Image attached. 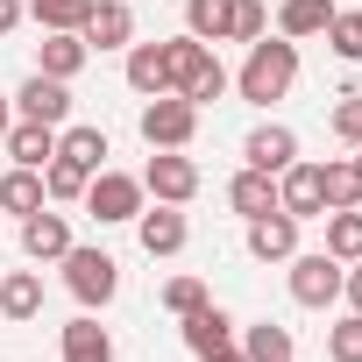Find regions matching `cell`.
<instances>
[{"mask_svg": "<svg viewBox=\"0 0 362 362\" xmlns=\"http://www.w3.org/2000/svg\"><path fill=\"white\" fill-rule=\"evenodd\" d=\"M291 78H298V43L277 36V43H249V64H242L235 93H242L249 107H270V100L291 93Z\"/></svg>", "mask_w": 362, "mask_h": 362, "instance_id": "obj_1", "label": "cell"}, {"mask_svg": "<svg viewBox=\"0 0 362 362\" xmlns=\"http://www.w3.org/2000/svg\"><path fill=\"white\" fill-rule=\"evenodd\" d=\"M163 57H170V93H177V100L206 107V100H221V93H228V71H221V57H214L199 36H170V43H163Z\"/></svg>", "mask_w": 362, "mask_h": 362, "instance_id": "obj_2", "label": "cell"}, {"mask_svg": "<svg viewBox=\"0 0 362 362\" xmlns=\"http://www.w3.org/2000/svg\"><path fill=\"white\" fill-rule=\"evenodd\" d=\"M64 284H71V298L86 305V313H100L114 291H121V263L107 256V249H64Z\"/></svg>", "mask_w": 362, "mask_h": 362, "instance_id": "obj_3", "label": "cell"}, {"mask_svg": "<svg viewBox=\"0 0 362 362\" xmlns=\"http://www.w3.org/2000/svg\"><path fill=\"white\" fill-rule=\"evenodd\" d=\"M192 128H199V107L177 100V93H156V100L142 107V142H149V149H185Z\"/></svg>", "mask_w": 362, "mask_h": 362, "instance_id": "obj_4", "label": "cell"}, {"mask_svg": "<svg viewBox=\"0 0 362 362\" xmlns=\"http://www.w3.org/2000/svg\"><path fill=\"white\" fill-rule=\"evenodd\" d=\"M142 192H156V206H185L199 192V163L192 156H177V149H156L142 163Z\"/></svg>", "mask_w": 362, "mask_h": 362, "instance_id": "obj_5", "label": "cell"}, {"mask_svg": "<svg viewBox=\"0 0 362 362\" xmlns=\"http://www.w3.org/2000/svg\"><path fill=\"white\" fill-rule=\"evenodd\" d=\"M86 214L107 228V221H135L142 214V177H121V170H93L86 185Z\"/></svg>", "mask_w": 362, "mask_h": 362, "instance_id": "obj_6", "label": "cell"}, {"mask_svg": "<svg viewBox=\"0 0 362 362\" xmlns=\"http://www.w3.org/2000/svg\"><path fill=\"white\" fill-rule=\"evenodd\" d=\"M291 298L298 305H334L341 298V263L327 256V249H313V256H291Z\"/></svg>", "mask_w": 362, "mask_h": 362, "instance_id": "obj_7", "label": "cell"}, {"mask_svg": "<svg viewBox=\"0 0 362 362\" xmlns=\"http://www.w3.org/2000/svg\"><path fill=\"white\" fill-rule=\"evenodd\" d=\"M277 206L291 221H327V185H320V163H291L277 170Z\"/></svg>", "mask_w": 362, "mask_h": 362, "instance_id": "obj_8", "label": "cell"}, {"mask_svg": "<svg viewBox=\"0 0 362 362\" xmlns=\"http://www.w3.org/2000/svg\"><path fill=\"white\" fill-rule=\"evenodd\" d=\"M15 114H22V121H50V128H64V121H71V86L36 71V78H22V93H15Z\"/></svg>", "mask_w": 362, "mask_h": 362, "instance_id": "obj_9", "label": "cell"}, {"mask_svg": "<svg viewBox=\"0 0 362 362\" xmlns=\"http://www.w3.org/2000/svg\"><path fill=\"white\" fill-rule=\"evenodd\" d=\"M298 228H305V221H291L284 206H277V214H256V221H249V256H256V263H291V256H298Z\"/></svg>", "mask_w": 362, "mask_h": 362, "instance_id": "obj_10", "label": "cell"}, {"mask_svg": "<svg viewBox=\"0 0 362 362\" xmlns=\"http://www.w3.org/2000/svg\"><path fill=\"white\" fill-rule=\"evenodd\" d=\"M78 36H86V50H128L135 43V8H128V0H100Z\"/></svg>", "mask_w": 362, "mask_h": 362, "instance_id": "obj_11", "label": "cell"}, {"mask_svg": "<svg viewBox=\"0 0 362 362\" xmlns=\"http://www.w3.org/2000/svg\"><path fill=\"white\" fill-rule=\"evenodd\" d=\"M242 156H249V170H270V177H277V170L298 163V135H291L284 121H263V128L242 142Z\"/></svg>", "mask_w": 362, "mask_h": 362, "instance_id": "obj_12", "label": "cell"}, {"mask_svg": "<svg viewBox=\"0 0 362 362\" xmlns=\"http://www.w3.org/2000/svg\"><path fill=\"white\" fill-rule=\"evenodd\" d=\"M64 249H71V228H64V214L36 206V214L22 221V256H29V263H64Z\"/></svg>", "mask_w": 362, "mask_h": 362, "instance_id": "obj_13", "label": "cell"}, {"mask_svg": "<svg viewBox=\"0 0 362 362\" xmlns=\"http://www.w3.org/2000/svg\"><path fill=\"white\" fill-rule=\"evenodd\" d=\"M185 348H192L199 362H206V355H228V348H235V320H228L214 298L192 305V313H185Z\"/></svg>", "mask_w": 362, "mask_h": 362, "instance_id": "obj_14", "label": "cell"}, {"mask_svg": "<svg viewBox=\"0 0 362 362\" xmlns=\"http://www.w3.org/2000/svg\"><path fill=\"white\" fill-rule=\"evenodd\" d=\"M86 57H93V50H86V36H71V29H50V36H43V50H36V71L71 86V78L86 71Z\"/></svg>", "mask_w": 362, "mask_h": 362, "instance_id": "obj_15", "label": "cell"}, {"mask_svg": "<svg viewBox=\"0 0 362 362\" xmlns=\"http://www.w3.org/2000/svg\"><path fill=\"white\" fill-rule=\"evenodd\" d=\"M0 142H8V156H15L22 170H43V163L57 156V128H50V121H15Z\"/></svg>", "mask_w": 362, "mask_h": 362, "instance_id": "obj_16", "label": "cell"}, {"mask_svg": "<svg viewBox=\"0 0 362 362\" xmlns=\"http://www.w3.org/2000/svg\"><path fill=\"white\" fill-rule=\"evenodd\" d=\"M135 235H142V256H177V249H185V214H177V206L135 214Z\"/></svg>", "mask_w": 362, "mask_h": 362, "instance_id": "obj_17", "label": "cell"}, {"mask_svg": "<svg viewBox=\"0 0 362 362\" xmlns=\"http://www.w3.org/2000/svg\"><path fill=\"white\" fill-rule=\"evenodd\" d=\"M128 86H135L142 100L170 93V57H163V43H128Z\"/></svg>", "mask_w": 362, "mask_h": 362, "instance_id": "obj_18", "label": "cell"}, {"mask_svg": "<svg viewBox=\"0 0 362 362\" xmlns=\"http://www.w3.org/2000/svg\"><path fill=\"white\" fill-rule=\"evenodd\" d=\"M57 156H64V163H78V170H107V128H93V121L57 128Z\"/></svg>", "mask_w": 362, "mask_h": 362, "instance_id": "obj_19", "label": "cell"}, {"mask_svg": "<svg viewBox=\"0 0 362 362\" xmlns=\"http://www.w3.org/2000/svg\"><path fill=\"white\" fill-rule=\"evenodd\" d=\"M64 362H114V334H107L93 313H78V320L64 327Z\"/></svg>", "mask_w": 362, "mask_h": 362, "instance_id": "obj_20", "label": "cell"}, {"mask_svg": "<svg viewBox=\"0 0 362 362\" xmlns=\"http://www.w3.org/2000/svg\"><path fill=\"white\" fill-rule=\"evenodd\" d=\"M228 206H235L242 221H256V214H277V177H270V170H242L235 185H228Z\"/></svg>", "mask_w": 362, "mask_h": 362, "instance_id": "obj_21", "label": "cell"}, {"mask_svg": "<svg viewBox=\"0 0 362 362\" xmlns=\"http://www.w3.org/2000/svg\"><path fill=\"white\" fill-rule=\"evenodd\" d=\"M327 22H334V0H284L277 8V36H327Z\"/></svg>", "mask_w": 362, "mask_h": 362, "instance_id": "obj_22", "label": "cell"}, {"mask_svg": "<svg viewBox=\"0 0 362 362\" xmlns=\"http://www.w3.org/2000/svg\"><path fill=\"white\" fill-rule=\"evenodd\" d=\"M0 313L8 320H36L43 313V277L36 270H8L0 277Z\"/></svg>", "mask_w": 362, "mask_h": 362, "instance_id": "obj_23", "label": "cell"}, {"mask_svg": "<svg viewBox=\"0 0 362 362\" xmlns=\"http://www.w3.org/2000/svg\"><path fill=\"white\" fill-rule=\"evenodd\" d=\"M228 22H235V0H185V36L228 43Z\"/></svg>", "mask_w": 362, "mask_h": 362, "instance_id": "obj_24", "label": "cell"}, {"mask_svg": "<svg viewBox=\"0 0 362 362\" xmlns=\"http://www.w3.org/2000/svg\"><path fill=\"white\" fill-rule=\"evenodd\" d=\"M0 206H8V214H22V221H29V214L43 206V170H22V163H15L8 177H0Z\"/></svg>", "mask_w": 362, "mask_h": 362, "instance_id": "obj_25", "label": "cell"}, {"mask_svg": "<svg viewBox=\"0 0 362 362\" xmlns=\"http://www.w3.org/2000/svg\"><path fill=\"white\" fill-rule=\"evenodd\" d=\"M242 355H249V362H291V327L256 320V327L242 334Z\"/></svg>", "mask_w": 362, "mask_h": 362, "instance_id": "obj_26", "label": "cell"}, {"mask_svg": "<svg viewBox=\"0 0 362 362\" xmlns=\"http://www.w3.org/2000/svg\"><path fill=\"white\" fill-rule=\"evenodd\" d=\"M93 8H100V0H29V15H36L43 36H50V29H71V36H78Z\"/></svg>", "mask_w": 362, "mask_h": 362, "instance_id": "obj_27", "label": "cell"}, {"mask_svg": "<svg viewBox=\"0 0 362 362\" xmlns=\"http://www.w3.org/2000/svg\"><path fill=\"white\" fill-rule=\"evenodd\" d=\"M86 185H93V170H78V163H64V156L43 163V199L71 206V199H86Z\"/></svg>", "mask_w": 362, "mask_h": 362, "instance_id": "obj_28", "label": "cell"}, {"mask_svg": "<svg viewBox=\"0 0 362 362\" xmlns=\"http://www.w3.org/2000/svg\"><path fill=\"white\" fill-rule=\"evenodd\" d=\"M327 256L334 263H362V214H327Z\"/></svg>", "mask_w": 362, "mask_h": 362, "instance_id": "obj_29", "label": "cell"}, {"mask_svg": "<svg viewBox=\"0 0 362 362\" xmlns=\"http://www.w3.org/2000/svg\"><path fill=\"white\" fill-rule=\"evenodd\" d=\"M320 185H327V214L362 206V177H355V163H320Z\"/></svg>", "mask_w": 362, "mask_h": 362, "instance_id": "obj_30", "label": "cell"}, {"mask_svg": "<svg viewBox=\"0 0 362 362\" xmlns=\"http://www.w3.org/2000/svg\"><path fill=\"white\" fill-rule=\"evenodd\" d=\"M270 15H263V0H235V22H228V43H263Z\"/></svg>", "mask_w": 362, "mask_h": 362, "instance_id": "obj_31", "label": "cell"}, {"mask_svg": "<svg viewBox=\"0 0 362 362\" xmlns=\"http://www.w3.org/2000/svg\"><path fill=\"white\" fill-rule=\"evenodd\" d=\"M327 43H334L341 64H355V57H362V15H334V22H327Z\"/></svg>", "mask_w": 362, "mask_h": 362, "instance_id": "obj_32", "label": "cell"}, {"mask_svg": "<svg viewBox=\"0 0 362 362\" xmlns=\"http://www.w3.org/2000/svg\"><path fill=\"white\" fill-rule=\"evenodd\" d=\"M327 355L334 362H362V313H348L341 327H327Z\"/></svg>", "mask_w": 362, "mask_h": 362, "instance_id": "obj_33", "label": "cell"}, {"mask_svg": "<svg viewBox=\"0 0 362 362\" xmlns=\"http://www.w3.org/2000/svg\"><path fill=\"white\" fill-rule=\"evenodd\" d=\"M163 305H170L177 320H185L192 305H206V284H199V277H170V284H163Z\"/></svg>", "mask_w": 362, "mask_h": 362, "instance_id": "obj_34", "label": "cell"}, {"mask_svg": "<svg viewBox=\"0 0 362 362\" xmlns=\"http://www.w3.org/2000/svg\"><path fill=\"white\" fill-rule=\"evenodd\" d=\"M334 135L355 149L362 142V93H341V107H334Z\"/></svg>", "mask_w": 362, "mask_h": 362, "instance_id": "obj_35", "label": "cell"}, {"mask_svg": "<svg viewBox=\"0 0 362 362\" xmlns=\"http://www.w3.org/2000/svg\"><path fill=\"white\" fill-rule=\"evenodd\" d=\"M341 291H348V305L362 313V263H355V270H341Z\"/></svg>", "mask_w": 362, "mask_h": 362, "instance_id": "obj_36", "label": "cell"}, {"mask_svg": "<svg viewBox=\"0 0 362 362\" xmlns=\"http://www.w3.org/2000/svg\"><path fill=\"white\" fill-rule=\"evenodd\" d=\"M15 22H22V0H0V36H15Z\"/></svg>", "mask_w": 362, "mask_h": 362, "instance_id": "obj_37", "label": "cell"}, {"mask_svg": "<svg viewBox=\"0 0 362 362\" xmlns=\"http://www.w3.org/2000/svg\"><path fill=\"white\" fill-rule=\"evenodd\" d=\"M8 128H15V100H8V93H0V135H8Z\"/></svg>", "mask_w": 362, "mask_h": 362, "instance_id": "obj_38", "label": "cell"}, {"mask_svg": "<svg viewBox=\"0 0 362 362\" xmlns=\"http://www.w3.org/2000/svg\"><path fill=\"white\" fill-rule=\"evenodd\" d=\"M206 362H249V355H235V348H228V355H206Z\"/></svg>", "mask_w": 362, "mask_h": 362, "instance_id": "obj_39", "label": "cell"}, {"mask_svg": "<svg viewBox=\"0 0 362 362\" xmlns=\"http://www.w3.org/2000/svg\"><path fill=\"white\" fill-rule=\"evenodd\" d=\"M355 177H362V142H355Z\"/></svg>", "mask_w": 362, "mask_h": 362, "instance_id": "obj_40", "label": "cell"}]
</instances>
